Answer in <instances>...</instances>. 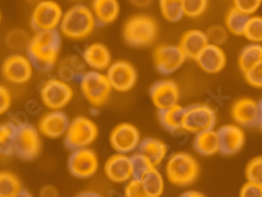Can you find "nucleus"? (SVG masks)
<instances>
[{"instance_id":"34","label":"nucleus","mask_w":262,"mask_h":197,"mask_svg":"<svg viewBox=\"0 0 262 197\" xmlns=\"http://www.w3.org/2000/svg\"><path fill=\"white\" fill-rule=\"evenodd\" d=\"M243 36H245L248 40L259 43L262 40V18L255 16L250 17L246 25Z\"/></svg>"},{"instance_id":"4","label":"nucleus","mask_w":262,"mask_h":197,"mask_svg":"<svg viewBox=\"0 0 262 197\" xmlns=\"http://www.w3.org/2000/svg\"><path fill=\"white\" fill-rule=\"evenodd\" d=\"M158 36V25L154 18L145 15L131 17L124 27V39L129 46L141 48L151 45Z\"/></svg>"},{"instance_id":"10","label":"nucleus","mask_w":262,"mask_h":197,"mask_svg":"<svg viewBox=\"0 0 262 197\" xmlns=\"http://www.w3.org/2000/svg\"><path fill=\"white\" fill-rule=\"evenodd\" d=\"M40 96L43 104L52 111H60L74 97L72 87L60 79H50L41 86Z\"/></svg>"},{"instance_id":"19","label":"nucleus","mask_w":262,"mask_h":197,"mask_svg":"<svg viewBox=\"0 0 262 197\" xmlns=\"http://www.w3.org/2000/svg\"><path fill=\"white\" fill-rule=\"evenodd\" d=\"M199 67L208 74H217L222 72L227 63V57L225 52L220 46L208 43L206 48L195 59Z\"/></svg>"},{"instance_id":"30","label":"nucleus","mask_w":262,"mask_h":197,"mask_svg":"<svg viewBox=\"0 0 262 197\" xmlns=\"http://www.w3.org/2000/svg\"><path fill=\"white\" fill-rule=\"evenodd\" d=\"M16 127L17 125L11 122L0 124V159L14 155Z\"/></svg>"},{"instance_id":"43","label":"nucleus","mask_w":262,"mask_h":197,"mask_svg":"<svg viewBox=\"0 0 262 197\" xmlns=\"http://www.w3.org/2000/svg\"><path fill=\"white\" fill-rule=\"evenodd\" d=\"M12 105V95L6 86L0 84V116L9 112Z\"/></svg>"},{"instance_id":"28","label":"nucleus","mask_w":262,"mask_h":197,"mask_svg":"<svg viewBox=\"0 0 262 197\" xmlns=\"http://www.w3.org/2000/svg\"><path fill=\"white\" fill-rule=\"evenodd\" d=\"M146 197H159L164 192V179L157 167H152L141 180Z\"/></svg>"},{"instance_id":"26","label":"nucleus","mask_w":262,"mask_h":197,"mask_svg":"<svg viewBox=\"0 0 262 197\" xmlns=\"http://www.w3.org/2000/svg\"><path fill=\"white\" fill-rule=\"evenodd\" d=\"M194 148L200 155L210 157L220 151V143H218V136L215 130H206L203 133L196 134L194 139Z\"/></svg>"},{"instance_id":"3","label":"nucleus","mask_w":262,"mask_h":197,"mask_svg":"<svg viewBox=\"0 0 262 197\" xmlns=\"http://www.w3.org/2000/svg\"><path fill=\"white\" fill-rule=\"evenodd\" d=\"M166 174L171 184L187 187L192 185L198 179L200 167L192 156L179 152L169 159L166 166Z\"/></svg>"},{"instance_id":"2","label":"nucleus","mask_w":262,"mask_h":197,"mask_svg":"<svg viewBox=\"0 0 262 197\" xmlns=\"http://www.w3.org/2000/svg\"><path fill=\"white\" fill-rule=\"evenodd\" d=\"M96 25V19L90 8L76 5L63 14L59 26L65 37L78 40L90 36Z\"/></svg>"},{"instance_id":"13","label":"nucleus","mask_w":262,"mask_h":197,"mask_svg":"<svg viewBox=\"0 0 262 197\" xmlns=\"http://www.w3.org/2000/svg\"><path fill=\"white\" fill-rule=\"evenodd\" d=\"M107 79L112 89L120 93L130 91L137 82L136 69L129 62L117 61L111 64L107 69Z\"/></svg>"},{"instance_id":"36","label":"nucleus","mask_w":262,"mask_h":197,"mask_svg":"<svg viewBox=\"0 0 262 197\" xmlns=\"http://www.w3.org/2000/svg\"><path fill=\"white\" fill-rule=\"evenodd\" d=\"M209 0H183L184 15L191 18L200 17L206 12Z\"/></svg>"},{"instance_id":"37","label":"nucleus","mask_w":262,"mask_h":197,"mask_svg":"<svg viewBox=\"0 0 262 197\" xmlns=\"http://www.w3.org/2000/svg\"><path fill=\"white\" fill-rule=\"evenodd\" d=\"M246 177L249 182L262 185V158L253 159L247 166Z\"/></svg>"},{"instance_id":"49","label":"nucleus","mask_w":262,"mask_h":197,"mask_svg":"<svg viewBox=\"0 0 262 197\" xmlns=\"http://www.w3.org/2000/svg\"><path fill=\"white\" fill-rule=\"evenodd\" d=\"M81 195H95V196H98V194H96V193H93V192H87V193H82Z\"/></svg>"},{"instance_id":"39","label":"nucleus","mask_w":262,"mask_h":197,"mask_svg":"<svg viewBox=\"0 0 262 197\" xmlns=\"http://www.w3.org/2000/svg\"><path fill=\"white\" fill-rule=\"evenodd\" d=\"M209 43L215 46H222L228 39V33L222 26H212L207 32Z\"/></svg>"},{"instance_id":"41","label":"nucleus","mask_w":262,"mask_h":197,"mask_svg":"<svg viewBox=\"0 0 262 197\" xmlns=\"http://www.w3.org/2000/svg\"><path fill=\"white\" fill-rule=\"evenodd\" d=\"M247 82L256 89H261L262 86V63L255 65L254 68L244 72Z\"/></svg>"},{"instance_id":"33","label":"nucleus","mask_w":262,"mask_h":197,"mask_svg":"<svg viewBox=\"0 0 262 197\" xmlns=\"http://www.w3.org/2000/svg\"><path fill=\"white\" fill-rule=\"evenodd\" d=\"M160 9L169 23H178L184 16L183 0H160Z\"/></svg>"},{"instance_id":"48","label":"nucleus","mask_w":262,"mask_h":197,"mask_svg":"<svg viewBox=\"0 0 262 197\" xmlns=\"http://www.w3.org/2000/svg\"><path fill=\"white\" fill-rule=\"evenodd\" d=\"M42 2V0H27V3L28 4H30V5H38L39 3H41Z\"/></svg>"},{"instance_id":"9","label":"nucleus","mask_w":262,"mask_h":197,"mask_svg":"<svg viewBox=\"0 0 262 197\" xmlns=\"http://www.w3.org/2000/svg\"><path fill=\"white\" fill-rule=\"evenodd\" d=\"M63 16L61 7L53 0H42L35 6L31 16V27L35 32L57 30Z\"/></svg>"},{"instance_id":"14","label":"nucleus","mask_w":262,"mask_h":197,"mask_svg":"<svg viewBox=\"0 0 262 197\" xmlns=\"http://www.w3.org/2000/svg\"><path fill=\"white\" fill-rule=\"evenodd\" d=\"M186 56L179 46H160L155 51V64L162 75H171L180 70Z\"/></svg>"},{"instance_id":"35","label":"nucleus","mask_w":262,"mask_h":197,"mask_svg":"<svg viewBox=\"0 0 262 197\" xmlns=\"http://www.w3.org/2000/svg\"><path fill=\"white\" fill-rule=\"evenodd\" d=\"M131 160V167H133V179L141 181L144 175L152 168L151 164L148 160L141 155V153H136L130 158Z\"/></svg>"},{"instance_id":"15","label":"nucleus","mask_w":262,"mask_h":197,"mask_svg":"<svg viewBox=\"0 0 262 197\" xmlns=\"http://www.w3.org/2000/svg\"><path fill=\"white\" fill-rule=\"evenodd\" d=\"M141 141V136L137 127L134 125L123 123L118 125L111 135V145L118 153L127 155L138 148Z\"/></svg>"},{"instance_id":"1","label":"nucleus","mask_w":262,"mask_h":197,"mask_svg":"<svg viewBox=\"0 0 262 197\" xmlns=\"http://www.w3.org/2000/svg\"><path fill=\"white\" fill-rule=\"evenodd\" d=\"M61 38L57 30L36 32L28 43V58L33 69L39 72L51 71L57 62Z\"/></svg>"},{"instance_id":"18","label":"nucleus","mask_w":262,"mask_h":197,"mask_svg":"<svg viewBox=\"0 0 262 197\" xmlns=\"http://www.w3.org/2000/svg\"><path fill=\"white\" fill-rule=\"evenodd\" d=\"M220 151L225 156H233L242 150L245 144V134L243 129L235 125H226L217 131Z\"/></svg>"},{"instance_id":"6","label":"nucleus","mask_w":262,"mask_h":197,"mask_svg":"<svg viewBox=\"0 0 262 197\" xmlns=\"http://www.w3.org/2000/svg\"><path fill=\"white\" fill-rule=\"evenodd\" d=\"M81 92L93 106L104 105L111 96L112 86L107 77L99 72H86L81 76Z\"/></svg>"},{"instance_id":"5","label":"nucleus","mask_w":262,"mask_h":197,"mask_svg":"<svg viewBox=\"0 0 262 197\" xmlns=\"http://www.w3.org/2000/svg\"><path fill=\"white\" fill-rule=\"evenodd\" d=\"M98 134V127L93 121L85 117H78L69 124L64 134V144L70 150L85 148L96 141Z\"/></svg>"},{"instance_id":"45","label":"nucleus","mask_w":262,"mask_h":197,"mask_svg":"<svg viewBox=\"0 0 262 197\" xmlns=\"http://www.w3.org/2000/svg\"><path fill=\"white\" fill-rule=\"evenodd\" d=\"M57 194H58L57 190L52 186H47L41 191L42 196H57Z\"/></svg>"},{"instance_id":"31","label":"nucleus","mask_w":262,"mask_h":197,"mask_svg":"<svg viewBox=\"0 0 262 197\" xmlns=\"http://www.w3.org/2000/svg\"><path fill=\"white\" fill-rule=\"evenodd\" d=\"M262 62V47L258 43H253L246 47L239 55L238 65L239 69L244 72L254 68L255 65Z\"/></svg>"},{"instance_id":"16","label":"nucleus","mask_w":262,"mask_h":197,"mask_svg":"<svg viewBox=\"0 0 262 197\" xmlns=\"http://www.w3.org/2000/svg\"><path fill=\"white\" fill-rule=\"evenodd\" d=\"M232 117L244 127H261V104L249 98L240 99L233 105Z\"/></svg>"},{"instance_id":"23","label":"nucleus","mask_w":262,"mask_h":197,"mask_svg":"<svg viewBox=\"0 0 262 197\" xmlns=\"http://www.w3.org/2000/svg\"><path fill=\"white\" fill-rule=\"evenodd\" d=\"M93 14L98 26L114 23L120 13L118 0H93Z\"/></svg>"},{"instance_id":"8","label":"nucleus","mask_w":262,"mask_h":197,"mask_svg":"<svg viewBox=\"0 0 262 197\" xmlns=\"http://www.w3.org/2000/svg\"><path fill=\"white\" fill-rule=\"evenodd\" d=\"M216 124V113L207 104H194L184 111V130L191 134H200L206 130L214 129Z\"/></svg>"},{"instance_id":"47","label":"nucleus","mask_w":262,"mask_h":197,"mask_svg":"<svg viewBox=\"0 0 262 197\" xmlns=\"http://www.w3.org/2000/svg\"><path fill=\"white\" fill-rule=\"evenodd\" d=\"M182 196H185V197H203L204 194H202L200 192H196V191H187Z\"/></svg>"},{"instance_id":"20","label":"nucleus","mask_w":262,"mask_h":197,"mask_svg":"<svg viewBox=\"0 0 262 197\" xmlns=\"http://www.w3.org/2000/svg\"><path fill=\"white\" fill-rule=\"evenodd\" d=\"M69 119L64 113L53 111L43 116L38 124V131L47 138L58 139L64 136L69 127Z\"/></svg>"},{"instance_id":"40","label":"nucleus","mask_w":262,"mask_h":197,"mask_svg":"<svg viewBox=\"0 0 262 197\" xmlns=\"http://www.w3.org/2000/svg\"><path fill=\"white\" fill-rule=\"evenodd\" d=\"M233 8L250 16L259 10L262 0H233Z\"/></svg>"},{"instance_id":"50","label":"nucleus","mask_w":262,"mask_h":197,"mask_svg":"<svg viewBox=\"0 0 262 197\" xmlns=\"http://www.w3.org/2000/svg\"><path fill=\"white\" fill-rule=\"evenodd\" d=\"M0 24H2V13H0Z\"/></svg>"},{"instance_id":"44","label":"nucleus","mask_w":262,"mask_h":197,"mask_svg":"<svg viewBox=\"0 0 262 197\" xmlns=\"http://www.w3.org/2000/svg\"><path fill=\"white\" fill-rule=\"evenodd\" d=\"M240 196L243 197H261L262 196V185L249 182L245 184L240 191Z\"/></svg>"},{"instance_id":"7","label":"nucleus","mask_w":262,"mask_h":197,"mask_svg":"<svg viewBox=\"0 0 262 197\" xmlns=\"http://www.w3.org/2000/svg\"><path fill=\"white\" fill-rule=\"evenodd\" d=\"M41 151L39 131L33 125L20 124L16 127L14 155L24 161L35 160Z\"/></svg>"},{"instance_id":"11","label":"nucleus","mask_w":262,"mask_h":197,"mask_svg":"<svg viewBox=\"0 0 262 197\" xmlns=\"http://www.w3.org/2000/svg\"><path fill=\"white\" fill-rule=\"evenodd\" d=\"M4 79L12 84H26L32 79L33 65L28 57L14 54L7 57L2 65Z\"/></svg>"},{"instance_id":"29","label":"nucleus","mask_w":262,"mask_h":197,"mask_svg":"<svg viewBox=\"0 0 262 197\" xmlns=\"http://www.w3.org/2000/svg\"><path fill=\"white\" fill-rule=\"evenodd\" d=\"M25 189L20 180L10 171H0V197H15L24 195Z\"/></svg>"},{"instance_id":"42","label":"nucleus","mask_w":262,"mask_h":197,"mask_svg":"<svg viewBox=\"0 0 262 197\" xmlns=\"http://www.w3.org/2000/svg\"><path fill=\"white\" fill-rule=\"evenodd\" d=\"M124 193L127 197H146L141 181L136 179H130L128 181Z\"/></svg>"},{"instance_id":"12","label":"nucleus","mask_w":262,"mask_h":197,"mask_svg":"<svg viewBox=\"0 0 262 197\" xmlns=\"http://www.w3.org/2000/svg\"><path fill=\"white\" fill-rule=\"evenodd\" d=\"M99 162L96 153L85 148L74 150L69 160V170L71 174L78 179H89L97 172Z\"/></svg>"},{"instance_id":"25","label":"nucleus","mask_w":262,"mask_h":197,"mask_svg":"<svg viewBox=\"0 0 262 197\" xmlns=\"http://www.w3.org/2000/svg\"><path fill=\"white\" fill-rule=\"evenodd\" d=\"M83 59L89 67L96 71L107 70L112 61L111 53L101 43H94L87 48L83 53Z\"/></svg>"},{"instance_id":"38","label":"nucleus","mask_w":262,"mask_h":197,"mask_svg":"<svg viewBox=\"0 0 262 197\" xmlns=\"http://www.w3.org/2000/svg\"><path fill=\"white\" fill-rule=\"evenodd\" d=\"M82 70H84L83 64L78 67V62H75V59H71L70 63H63L60 67L59 79L64 82L72 81L76 77V74Z\"/></svg>"},{"instance_id":"46","label":"nucleus","mask_w":262,"mask_h":197,"mask_svg":"<svg viewBox=\"0 0 262 197\" xmlns=\"http://www.w3.org/2000/svg\"><path fill=\"white\" fill-rule=\"evenodd\" d=\"M131 4L139 8H145L151 4L152 0H130Z\"/></svg>"},{"instance_id":"21","label":"nucleus","mask_w":262,"mask_h":197,"mask_svg":"<svg viewBox=\"0 0 262 197\" xmlns=\"http://www.w3.org/2000/svg\"><path fill=\"white\" fill-rule=\"evenodd\" d=\"M106 177L114 183H125L133 179V167L129 157L118 153L109 158L105 164Z\"/></svg>"},{"instance_id":"27","label":"nucleus","mask_w":262,"mask_h":197,"mask_svg":"<svg viewBox=\"0 0 262 197\" xmlns=\"http://www.w3.org/2000/svg\"><path fill=\"white\" fill-rule=\"evenodd\" d=\"M184 111L185 108L179 104L159 111V118L163 127L169 131H172V133L183 129L182 124Z\"/></svg>"},{"instance_id":"24","label":"nucleus","mask_w":262,"mask_h":197,"mask_svg":"<svg viewBox=\"0 0 262 197\" xmlns=\"http://www.w3.org/2000/svg\"><path fill=\"white\" fill-rule=\"evenodd\" d=\"M138 149L139 153L143 155L154 167H158L164 161L168 151L167 146L162 141L154 138H146L140 141Z\"/></svg>"},{"instance_id":"17","label":"nucleus","mask_w":262,"mask_h":197,"mask_svg":"<svg viewBox=\"0 0 262 197\" xmlns=\"http://www.w3.org/2000/svg\"><path fill=\"white\" fill-rule=\"evenodd\" d=\"M150 98L159 111H162V109L178 104L180 100V90L177 83L173 81L162 80L152 85L150 89Z\"/></svg>"},{"instance_id":"22","label":"nucleus","mask_w":262,"mask_h":197,"mask_svg":"<svg viewBox=\"0 0 262 197\" xmlns=\"http://www.w3.org/2000/svg\"><path fill=\"white\" fill-rule=\"evenodd\" d=\"M208 43L209 41L206 33L200 30H191L183 35L179 47L185 54L186 58L195 60Z\"/></svg>"},{"instance_id":"32","label":"nucleus","mask_w":262,"mask_h":197,"mask_svg":"<svg viewBox=\"0 0 262 197\" xmlns=\"http://www.w3.org/2000/svg\"><path fill=\"white\" fill-rule=\"evenodd\" d=\"M250 16L232 8L226 16V27L232 34L243 36Z\"/></svg>"}]
</instances>
